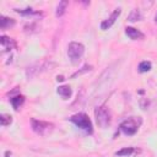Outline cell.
<instances>
[{
    "instance_id": "44dd1931",
    "label": "cell",
    "mask_w": 157,
    "mask_h": 157,
    "mask_svg": "<svg viewBox=\"0 0 157 157\" xmlns=\"http://www.w3.org/2000/svg\"><path fill=\"white\" fill-rule=\"evenodd\" d=\"M156 22H157V16H156Z\"/></svg>"
},
{
    "instance_id": "ba28073f",
    "label": "cell",
    "mask_w": 157,
    "mask_h": 157,
    "mask_svg": "<svg viewBox=\"0 0 157 157\" xmlns=\"http://www.w3.org/2000/svg\"><path fill=\"white\" fill-rule=\"evenodd\" d=\"M125 33H126L128 37H129L130 39H132V40L144 39V37H145V34H144L141 31H139V29H136V28H134V27H126V28H125Z\"/></svg>"
},
{
    "instance_id": "6da1fadb",
    "label": "cell",
    "mask_w": 157,
    "mask_h": 157,
    "mask_svg": "<svg viewBox=\"0 0 157 157\" xmlns=\"http://www.w3.org/2000/svg\"><path fill=\"white\" fill-rule=\"evenodd\" d=\"M54 66H55V64L52 63V61H48V60L37 61V63H34V64H32V65H29V66L27 67L26 75H27L28 78H32V77H34V76H37V75H39V74L47 71L48 69L50 70V69L54 67Z\"/></svg>"
},
{
    "instance_id": "e0dca14e",
    "label": "cell",
    "mask_w": 157,
    "mask_h": 157,
    "mask_svg": "<svg viewBox=\"0 0 157 157\" xmlns=\"http://www.w3.org/2000/svg\"><path fill=\"white\" fill-rule=\"evenodd\" d=\"M12 123V117L11 115H7V114H1L0 115V124L2 126H7Z\"/></svg>"
},
{
    "instance_id": "7c38bea8",
    "label": "cell",
    "mask_w": 157,
    "mask_h": 157,
    "mask_svg": "<svg viewBox=\"0 0 157 157\" xmlns=\"http://www.w3.org/2000/svg\"><path fill=\"white\" fill-rule=\"evenodd\" d=\"M15 25V20L6 17V16H1L0 17V28L1 29H6L9 27H12Z\"/></svg>"
},
{
    "instance_id": "8fae6325",
    "label": "cell",
    "mask_w": 157,
    "mask_h": 157,
    "mask_svg": "<svg viewBox=\"0 0 157 157\" xmlns=\"http://www.w3.org/2000/svg\"><path fill=\"white\" fill-rule=\"evenodd\" d=\"M23 102H25V97L21 96V94H17V96L10 98V103L12 104V107H13L15 110H18V108L23 104Z\"/></svg>"
},
{
    "instance_id": "7a4b0ae2",
    "label": "cell",
    "mask_w": 157,
    "mask_h": 157,
    "mask_svg": "<svg viewBox=\"0 0 157 157\" xmlns=\"http://www.w3.org/2000/svg\"><path fill=\"white\" fill-rule=\"evenodd\" d=\"M70 121H72L77 128H80L81 130L86 131L87 134H92V131H93L92 121H91V119L88 118V115L85 114V113L74 114V115L70 118Z\"/></svg>"
},
{
    "instance_id": "d6986e66",
    "label": "cell",
    "mask_w": 157,
    "mask_h": 157,
    "mask_svg": "<svg viewBox=\"0 0 157 157\" xmlns=\"http://www.w3.org/2000/svg\"><path fill=\"white\" fill-rule=\"evenodd\" d=\"M90 70H92V66H88V65H86V66H83V70H82V71H77L76 74H74V75H72V77H75V76L80 75V74H82V72H85V71H90Z\"/></svg>"
},
{
    "instance_id": "30bf717a",
    "label": "cell",
    "mask_w": 157,
    "mask_h": 157,
    "mask_svg": "<svg viewBox=\"0 0 157 157\" xmlns=\"http://www.w3.org/2000/svg\"><path fill=\"white\" fill-rule=\"evenodd\" d=\"M71 93H72V90L70 86H66V85H63V86H59L58 87V94L61 96L64 99H67L71 97Z\"/></svg>"
},
{
    "instance_id": "277c9868",
    "label": "cell",
    "mask_w": 157,
    "mask_h": 157,
    "mask_svg": "<svg viewBox=\"0 0 157 157\" xmlns=\"http://www.w3.org/2000/svg\"><path fill=\"white\" fill-rule=\"evenodd\" d=\"M141 123H142V120L140 117H130L120 124V130L125 135H134L137 132Z\"/></svg>"
},
{
    "instance_id": "8992f818",
    "label": "cell",
    "mask_w": 157,
    "mask_h": 157,
    "mask_svg": "<svg viewBox=\"0 0 157 157\" xmlns=\"http://www.w3.org/2000/svg\"><path fill=\"white\" fill-rule=\"evenodd\" d=\"M31 125H32L33 131L37 132L38 135H42V136L48 135L54 128V125L52 123L43 121V120H37V119H32L31 120Z\"/></svg>"
},
{
    "instance_id": "ffe728a7",
    "label": "cell",
    "mask_w": 157,
    "mask_h": 157,
    "mask_svg": "<svg viewBox=\"0 0 157 157\" xmlns=\"http://www.w3.org/2000/svg\"><path fill=\"white\" fill-rule=\"evenodd\" d=\"M56 80H58V81H63V80H64V77H63V76H58V78H56Z\"/></svg>"
},
{
    "instance_id": "5bb4252c",
    "label": "cell",
    "mask_w": 157,
    "mask_h": 157,
    "mask_svg": "<svg viewBox=\"0 0 157 157\" xmlns=\"http://www.w3.org/2000/svg\"><path fill=\"white\" fill-rule=\"evenodd\" d=\"M67 5H69V2H67L66 0H63V1H60V2L58 4V6H56V11H55V13H56L58 17H60V16H63V15L65 13Z\"/></svg>"
},
{
    "instance_id": "5b68a950",
    "label": "cell",
    "mask_w": 157,
    "mask_h": 157,
    "mask_svg": "<svg viewBox=\"0 0 157 157\" xmlns=\"http://www.w3.org/2000/svg\"><path fill=\"white\" fill-rule=\"evenodd\" d=\"M85 53V47L83 44L78 43V42H71L69 43L67 45V55H69V59L72 64H77L82 55Z\"/></svg>"
},
{
    "instance_id": "52a82bcc",
    "label": "cell",
    "mask_w": 157,
    "mask_h": 157,
    "mask_svg": "<svg viewBox=\"0 0 157 157\" xmlns=\"http://www.w3.org/2000/svg\"><path fill=\"white\" fill-rule=\"evenodd\" d=\"M120 12H121L120 9H115V10L112 12V15H110L107 20H104V21L101 23V28H102V29H108L109 27H112V25L115 22V20H117L118 16L120 15Z\"/></svg>"
},
{
    "instance_id": "3957f363",
    "label": "cell",
    "mask_w": 157,
    "mask_h": 157,
    "mask_svg": "<svg viewBox=\"0 0 157 157\" xmlns=\"http://www.w3.org/2000/svg\"><path fill=\"white\" fill-rule=\"evenodd\" d=\"M94 117H96V121L98 124L99 128L105 129L110 125L112 121V117H110V112L107 107L104 105H99L94 109Z\"/></svg>"
},
{
    "instance_id": "9c48e42d",
    "label": "cell",
    "mask_w": 157,
    "mask_h": 157,
    "mask_svg": "<svg viewBox=\"0 0 157 157\" xmlns=\"http://www.w3.org/2000/svg\"><path fill=\"white\" fill-rule=\"evenodd\" d=\"M0 43H1V48H2L4 52H6V50H11L12 48L16 47L15 40L11 39V38H9V37H6V36H1V38H0Z\"/></svg>"
},
{
    "instance_id": "2e32d148",
    "label": "cell",
    "mask_w": 157,
    "mask_h": 157,
    "mask_svg": "<svg viewBox=\"0 0 157 157\" xmlns=\"http://www.w3.org/2000/svg\"><path fill=\"white\" fill-rule=\"evenodd\" d=\"M142 18V16H141V13H140V11L139 10H132L131 12H130V15H129V17H128V20L129 21H131V22H135V21H140Z\"/></svg>"
},
{
    "instance_id": "9a60e30c",
    "label": "cell",
    "mask_w": 157,
    "mask_h": 157,
    "mask_svg": "<svg viewBox=\"0 0 157 157\" xmlns=\"http://www.w3.org/2000/svg\"><path fill=\"white\" fill-rule=\"evenodd\" d=\"M151 67H152V64H151L150 61H147V60L141 61V63L139 64V66H137V69H139L140 72H147V71L151 70Z\"/></svg>"
},
{
    "instance_id": "ac0fdd59",
    "label": "cell",
    "mask_w": 157,
    "mask_h": 157,
    "mask_svg": "<svg viewBox=\"0 0 157 157\" xmlns=\"http://www.w3.org/2000/svg\"><path fill=\"white\" fill-rule=\"evenodd\" d=\"M16 12H18V13H21V15H31V13H37V12H34L31 7H28V9H26V10H15Z\"/></svg>"
},
{
    "instance_id": "4fadbf2b",
    "label": "cell",
    "mask_w": 157,
    "mask_h": 157,
    "mask_svg": "<svg viewBox=\"0 0 157 157\" xmlns=\"http://www.w3.org/2000/svg\"><path fill=\"white\" fill-rule=\"evenodd\" d=\"M135 152H136V148H134V147H124V148L117 151L115 152V156H120V157L125 156V157H128V156H131Z\"/></svg>"
}]
</instances>
